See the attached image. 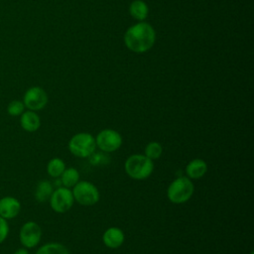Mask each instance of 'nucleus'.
Wrapping results in <instances>:
<instances>
[{
  "instance_id": "f8f14e48",
  "label": "nucleus",
  "mask_w": 254,
  "mask_h": 254,
  "mask_svg": "<svg viewBox=\"0 0 254 254\" xmlns=\"http://www.w3.org/2000/svg\"><path fill=\"white\" fill-rule=\"evenodd\" d=\"M186 175L189 179L198 180L201 179L207 172V164L203 159L195 158L190 160L186 166Z\"/></svg>"
},
{
  "instance_id": "5701e85b",
  "label": "nucleus",
  "mask_w": 254,
  "mask_h": 254,
  "mask_svg": "<svg viewBox=\"0 0 254 254\" xmlns=\"http://www.w3.org/2000/svg\"><path fill=\"white\" fill-rule=\"evenodd\" d=\"M250 254H254V253H253V251H251V252H250Z\"/></svg>"
},
{
  "instance_id": "aec40b11",
  "label": "nucleus",
  "mask_w": 254,
  "mask_h": 254,
  "mask_svg": "<svg viewBox=\"0 0 254 254\" xmlns=\"http://www.w3.org/2000/svg\"><path fill=\"white\" fill-rule=\"evenodd\" d=\"M25 108L26 107L22 100L14 99V100L10 101L9 104L7 105V113L10 116L17 117V116H20L25 111Z\"/></svg>"
},
{
  "instance_id": "a211bd4d",
  "label": "nucleus",
  "mask_w": 254,
  "mask_h": 254,
  "mask_svg": "<svg viewBox=\"0 0 254 254\" xmlns=\"http://www.w3.org/2000/svg\"><path fill=\"white\" fill-rule=\"evenodd\" d=\"M65 168L64 161L59 157H55L48 162L47 173L52 178H60Z\"/></svg>"
},
{
  "instance_id": "dca6fc26",
  "label": "nucleus",
  "mask_w": 254,
  "mask_h": 254,
  "mask_svg": "<svg viewBox=\"0 0 254 254\" xmlns=\"http://www.w3.org/2000/svg\"><path fill=\"white\" fill-rule=\"evenodd\" d=\"M79 178H80V175L78 170L73 167L65 168L60 177L63 187H65L68 189H71L74 185H76L79 182Z\"/></svg>"
},
{
  "instance_id": "39448f33",
  "label": "nucleus",
  "mask_w": 254,
  "mask_h": 254,
  "mask_svg": "<svg viewBox=\"0 0 254 254\" xmlns=\"http://www.w3.org/2000/svg\"><path fill=\"white\" fill-rule=\"evenodd\" d=\"M74 201L83 206H91L98 202L100 192L97 187L88 181H80L71 188Z\"/></svg>"
},
{
  "instance_id": "f03ea898",
  "label": "nucleus",
  "mask_w": 254,
  "mask_h": 254,
  "mask_svg": "<svg viewBox=\"0 0 254 254\" xmlns=\"http://www.w3.org/2000/svg\"><path fill=\"white\" fill-rule=\"evenodd\" d=\"M124 171L131 179L144 181L152 175L154 163L143 154H133L125 160Z\"/></svg>"
},
{
  "instance_id": "9b49d317",
  "label": "nucleus",
  "mask_w": 254,
  "mask_h": 254,
  "mask_svg": "<svg viewBox=\"0 0 254 254\" xmlns=\"http://www.w3.org/2000/svg\"><path fill=\"white\" fill-rule=\"evenodd\" d=\"M125 241V234L122 229L116 226H111L107 228L102 234L103 244L110 249H117Z\"/></svg>"
},
{
  "instance_id": "20e7f679",
  "label": "nucleus",
  "mask_w": 254,
  "mask_h": 254,
  "mask_svg": "<svg viewBox=\"0 0 254 254\" xmlns=\"http://www.w3.org/2000/svg\"><path fill=\"white\" fill-rule=\"evenodd\" d=\"M67 148L74 157L81 159L89 158L95 153V138L87 132L76 133L69 139Z\"/></svg>"
},
{
  "instance_id": "ddd939ff",
  "label": "nucleus",
  "mask_w": 254,
  "mask_h": 254,
  "mask_svg": "<svg viewBox=\"0 0 254 254\" xmlns=\"http://www.w3.org/2000/svg\"><path fill=\"white\" fill-rule=\"evenodd\" d=\"M20 125L26 132L33 133L41 127V118L36 111L27 110L20 115Z\"/></svg>"
},
{
  "instance_id": "4be33fe9",
  "label": "nucleus",
  "mask_w": 254,
  "mask_h": 254,
  "mask_svg": "<svg viewBox=\"0 0 254 254\" xmlns=\"http://www.w3.org/2000/svg\"><path fill=\"white\" fill-rule=\"evenodd\" d=\"M13 254H30V253L27 248L22 247V248H18L17 250H15V252Z\"/></svg>"
},
{
  "instance_id": "0eeeda50",
  "label": "nucleus",
  "mask_w": 254,
  "mask_h": 254,
  "mask_svg": "<svg viewBox=\"0 0 254 254\" xmlns=\"http://www.w3.org/2000/svg\"><path fill=\"white\" fill-rule=\"evenodd\" d=\"M51 208L57 213L67 212L74 203L71 189L65 187H60L54 190L49 199Z\"/></svg>"
},
{
  "instance_id": "1a4fd4ad",
  "label": "nucleus",
  "mask_w": 254,
  "mask_h": 254,
  "mask_svg": "<svg viewBox=\"0 0 254 254\" xmlns=\"http://www.w3.org/2000/svg\"><path fill=\"white\" fill-rule=\"evenodd\" d=\"M22 101L28 110L39 111L46 107L49 97L44 88L40 86H32L26 90Z\"/></svg>"
},
{
  "instance_id": "412c9836",
  "label": "nucleus",
  "mask_w": 254,
  "mask_h": 254,
  "mask_svg": "<svg viewBox=\"0 0 254 254\" xmlns=\"http://www.w3.org/2000/svg\"><path fill=\"white\" fill-rule=\"evenodd\" d=\"M9 234V224L7 220L0 216V244H2Z\"/></svg>"
},
{
  "instance_id": "4468645a",
  "label": "nucleus",
  "mask_w": 254,
  "mask_h": 254,
  "mask_svg": "<svg viewBox=\"0 0 254 254\" xmlns=\"http://www.w3.org/2000/svg\"><path fill=\"white\" fill-rule=\"evenodd\" d=\"M53 191V184L50 181H40L35 190V198L38 202H46L47 200L50 199Z\"/></svg>"
},
{
  "instance_id": "423d86ee",
  "label": "nucleus",
  "mask_w": 254,
  "mask_h": 254,
  "mask_svg": "<svg viewBox=\"0 0 254 254\" xmlns=\"http://www.w3.org/2000/svg\"><path fill=\"white\" fill-rule=\"evenodd\" d=\"M95 138L96 148L104 153H113L120 149L123 143L121 134L111 128L100 130Z\"/></svg>"
},
{
  "instance_id": "7ed1b4c3",
  "label": "nucleus",
  "mask_w": 254,
  "mask_h": 254,
  "mask_svg": "<svg viewBox=\"0 0 254 254\" xmlns=\"http://www.w3.org/2000/svg\"><path fill=\"white\" fill-rule=\"evenodd\" d=\"M194 191V186L187 176L176 178L167 189V197L174 204H182L190 199Z\"/></svg>"
},
{
  "instance_id": "f3484780",
  "label": "nucleus",
  "mask_w": 254,
  "mask_h": 254,
  "mask_svg": "<svg viewBox=\"0 0 254 254\" xmlns=\"http://www.w3.org/2000/svg\"><path fill=\"white\" fill-rule=\"evenodd\" d=\"M35 254H70L66 246L60 242H48L38 248Z\"/></svg>"
},
{
  "instance_id": "6ab92c4d",
  "label": "nucleus",
  "mask_w": 254,
  "mask_h": 254,
  "mask_svg": "<svg viewBox=\"0 0 254 254\" xmlns=\"http://www.w3.org/2000/svg\"><path fill=\"white\" fill-rule=\"evenodd\" d=\"M162 153H163V147L157 141L149 142L144 149V155L152 161L158 160L162 156Z\"/></svg>"
},
{
  "instance_id": "6e6552de",
  "label": "nucleus",
  "mask_w": 254,
  "mask_h": 254,
  "mask_svg": "<svg viewBox=\"0 0 254 254\" xmlns=\"http://www.w3.org/2000/svg\"><path fill=\"white\" fill-rule=\"evenodd\" d=\"M19 239L23 247L31 249L36 247L42 239V228L36 221L25 222L19 231Z\"/></svg>"
},
{
  "instance_id": "9d476101",
  "label": "nucleus",
  "mask_w": 254,
  "mask_h": 254,
  "mask_svg": "<svg viewBox=\"0 0 254 254\" xmlns=\"http://www.w3.org/2000/svg\"><path fill=\"white\" fill-rule=\"evenodd\" d=\"M21 211V203L18 198L6 195L0 198V216L6 220L15 218Z\"/></svg>"
},
{
  "instance_id": "f257e3e1",
  "label": "nucleus",
  "mask_w": 254,
  "mask_h": 254,
  "mask_svg": "<svg viewBox=\"0 0 254 254\" xmlns=\"http://www.w3.org/2000/svg\"><path fill=\"white\" fill-rule=\"evenodd\" d=\"M154 28L145 22H140L127 29L124 34V44L132 52L141 54L149 51L155 44Z\"/></svg>"
},
{
  "instance_id": "2eb2a0df",
  "label": "nucleus",
  "mask_w": 254,
  "mask_h": 254,
  "mask_svg": "<svg viewBox=\"0 0 254 254\" xmlns=\"http://www.w3.org/2000/svg\"><path fill=\"white\" fill-rule=\"evenodd\" d=\"M129 12L135 20L143 21L148 16L149 8L143 0H134L129 6Z\"/></svg>"
}]
</instances>
